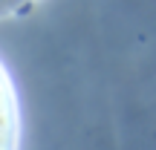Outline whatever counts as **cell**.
<instances>
[{
  "mask_svg": "<svg viewBox=\"0 0 156 150\" xmlns=\"http://www.w3.org/2000/svg\"><path fill=\"white\" fill-rule=\"evenodd\" d=\"M17 6V0H0V15H3V12H12Z\"/></svg>",
  "mask_w": 156,
  "mask_h": 150,
  "instance_id": "6da1fadb",
  "label": "cell"
}]
</instances>
